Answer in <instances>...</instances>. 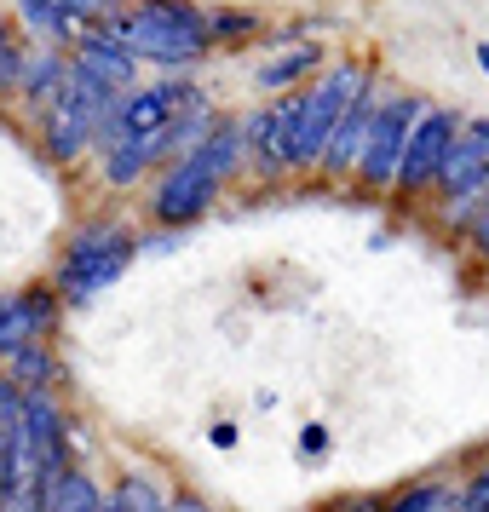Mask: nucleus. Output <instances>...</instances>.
I'll return each mask as SVG.
<instances>
[{
    "label": "nucleus",
    "instance_id": "obj_1",
    "mask_svg": "<svg viewBox=\"0 0 489 512\" xmlns=\"http://www.w3.org/2000/svg\"><path fill=\"white\" fill-rule=\"evenodd\" d=\"M231 162H236V127H219V121H213L208 133L185 150V162L162 179V190H156V219H162V225L196 219V213L213 202L219 179L231 173Z\"/></svg>",
    "mask_w": 489,
    "mask_h": 512
},
{
    "label": "nucleus",
    "instance_id": "obj_2",
    "mask_svg": "<svg viewBox=\"0 0 489 512\" xmlns=\"http://www.w3.org/2000/svg\"><path fill=\"white\" fill-rule=\"evenodd\" d=\"M133 236L127 231H116V225H93V231H81L70 242V254H64V294H70L75 305L81 300H93L98 288H110V282L133 265Z\"/></svg>",
    "mask_w": 489,
    "mask_h": 512
},
{
    "label": "nucleus",
    "instance_id": "obj_3",
    "mask_svg": "<svg viewBox=\"0 0 489 512\" xmlns=\"http://www.w3.org/2000/svg\"><path fill=\"white\" fill-rule=\"evenodd\" d=\"M116 35L133 58H156V64H196L208 52V24H179V18H162L156 6H139L133 18H121Z\"/></svg>",
    "mask_w": 489,
    "mask_h": 512
},
{
    "label": "nucleus",
    "instance_id": "obj_4",
    "mask_svg": "<svg viewBox=\"0 0 489 512\" xmlns=\"http://www.w3.org/2000/svg\"><path fill=\"white\" fill-rule=\"evenodd\" d=\"M357 81L363 70L346 64V70H334L328 81H317L311 93H300V121H294V167H311L323 162V144L334 133V116H340V104L357 93Z\"/></svg>",
    "mask_w": 489,
    "mask_h": 512
},
{
    "label": "nucleus",
    "instance_id": "obj_5",
    "mask_svg": "<svg viewBox=\"0 0 489 512\" xmlns=\"http://www.w3.org/2000/svg\"><path fill=\"white\" fill-rule=\"evenodd\" d=\"M420 110H426L420 98H386L369 116V133H363V150H357V167L351 173H363L369 185H392L397 150H403V139H409V127H415Z\"/></svg>",
    "mask_w": 489,
    "mask_h": 512
},
{
    "label": "nucleus",
    "instance_id": "obj_6",
    "mask_svg": "<svg viewBox=\"0 0 489 512\" xmlns=\"http://www.w3.org/2000/svg\"><path fill=\"white\" fill-rule=\"evenodd\" d=\"M449 139H455V116H443V110H420L415 127H409V139H403V150H397V185L403 190H426L432 179H438V162L443 150H449Z\"/></svg>",
    "mask_w": 489,
    "mask_h": 512
},
{
    "label": "nucleus",
    "instance_id": "obj_7",
    "mask_svg": "<svg viewBox=\"0 0 489 512\" xmlns=\"http://www.w3.org/2000/svg\"><path fill=\"white\" fill-rule=\"evenodd\" d=\"M52 98H58V104L87 127V133H98V127L110 121V110L121 104V87H110V81L93 75L87 64H64V81L52 87Z\"/></svg>",
    "mask_w": 489,
    "mask_h": 512
},
{
    "label": "nucleus",
    "instance_id": "obj_8",
    "mask_svg": "<svg viewBox=\"0 0 489 512\" xmlns=\"http://www.w3.org/2000/svg\"><path fill=\"white\" fill-rule=\"evenodd\" d=\"M369 116H374V87L369 81H357V93L340 104L334 133H328V144H323L328 173H351V167H357V150H363V133H369Z\"/></svg>",
    "mask_w": 489,
    "mask_h": 512
},
{
    "label": "nucleus",
    "instance_id": "obj_9",
    "mask_svg": "<svg viewBox=\"0 0 489 512\" xmlns=\"http://www.w3.org/2000/svg\"><path fill=\"white\" fill-rule=\"evenodd\" d=\"M47 328H52V294L24 288V294H6L0 300V351L24 346V340H41Z\"/></svg>",
    "mask_w": 489,
    "mask_h": 512
},
{
    "label": "nucleus",
    "instance_id": "obj_10",
    "mask_svg": "<svg viewBox=\"0 0 489 512\" xmlns=\"http://www.w3.org/2000/svg\"><path fill=\"white\" fill-rule=\"evenodd\" d=\"M484 173H489V139L466 133V139H449V150H443L438 179H432V185H443L449 196H466V190L478 185Z\"/></svg>",
    "mask_w": 489,
    "mask_h": 512
},
{
    "label": "nucleus",
    "instance_id": "obj_11",
    "mask_svg": "<svg viewBox=\"0 0 489 512\" xmlns=\"http://www.w3.org/2000/svg\"><path fill=\"white\" fill-rule=\"evenodd\" d=\"M75 47H81V58H75V64H87V70L104 75L110 87H121V93L133 87V52L121 47L116 29H93V35H81Z\"/></svg>",
    "mask_w": 489,
    "mask_h": 512
},
{
    "label": "nucleus",
    "instance_id": "obj_12",
    "mask_svg": "<svg viewBox=\"0 0 489 512\" xmlns=\"http://www.w3.org/2000/svg\"><path fill=\"white\" fill-rule=\"evenodd\" d=\"M294 121H300V93L282 98L271 116L248 121V133H254V144L265 150V162L271 167H294Z\"/></svg>",
    "mask_w": 489,
    "mask_h": 512
},
{
    "label": "nucleus",
    "instance_id": "obj_13",
    "mask_svg": "<svg viewBox=\"0 0 489 512\" xmlns=\"http://www.w3.org/2000/svg\"><path fill=\"white\" fill-rule=\"evenodd\" d=\"M24 6V18L41 35H52V41H81V35H93V18H81V12H70V6H58V0H18Z\"/></svg>",
    "mask_w": 489,
    "mask_h": 512
},
{
    "label": "nucleus",
    "instance_id": "obj_14",
    "mask_svg": "<svg viewBox=\"0 0 489 512\" xmlns=\"http://www.w3.org/2000/svg\"><path fill=\"white\" fill-rule=\"evenodd\" d=\"M98 507H104V495L93 489V478H87V472H70V466H64L58 484L41 495V512H98Z\"/></svg>",
    "mask_w": 489,
    "mask_h": 512
},
{
    "label": "nucleus",
    "instance_id": "obj_15",
    "mask_svg": "<svg viewBox=\"0 0 489 512\" xmlns=\"http://www.w3.org/2000/svg\"><path fill=\"white\" fill-rule=\"evenodd\" d=\"M41 127H47V150L58 156V162L81 156V144L93 139V133H87V127H81V121H75L70 110L58 104V98H47V121H41Z\"/></svg>",
    "mask_w": 489,
    "mask_h": 512
},
{
    "label": "nucleus",
    "instance_id": "obj_16",
    "mask_svg": "<svg viewBox=\"0 0 489 512\" xmlns=\"http://www.w3.org/2000/svg\"><path fill=\"white\" fill-rule=\"evenodd\" d=\"M6 357H12V380H18V386H47L52 374H58V363L47 357L41 340H24V346H12Z\"/></svg>",
    "mask_w": 489,
    "mask_h": 512
},
{
    "label": "nucleus",
    "instance_id": "obj_17",
    "mask_svg": "<svg viewBox=\"0 0 489 512\" xmlns=\"http://www.w3.org/2000/svg\"><path fill=\"white\" fill-rule=\"evenodd\" d=\"M311 70H317V47H294V52H282L277 64L259 70V87L277 93V87H288V81H300V75H311Z\"/></svg>",
    "mask_w": 489,
    "mask_h": 512
},
{
    "label": "nucleus",
    "instance_id": "obj_18",
    "mask_svg": "<svg viewBox=\"0 0 489 512\" xmlns=\"http://www.w3.org/2000/svg\"><path fill=\"white\" fill-rule=\"evenodd\" d=\"M18 81H24L35 98H52V87L64 81V58H58V52H41V58H29V64H24Z\"/></svg>",
    "mask_w": 489,
    "mask_h": 512
},
{
    "label": "nucleus",
    "instance_id": "obj_19",
    "mask_svg": "<svg viewBox=\"0 0 489 512\" xmlns=\"http://www.w3.org/2000/svg\"><path fill=\"white\" fill-rule=\"evenodd\" d=\"M449 507H455V489L449 484H420L397 501V512H449Z\"/></svg>",
    "mask_w": 489,
    "mask_h": 512
},
{
    "label": "nucleus",
    "instance_id": "obj_20",
    "mask_svg": "<svg viewBox=\"0 0 489 512\" xmlns=\"http://www.w3.org/2000/svg\"><path fill=\"white\" fill-rule=\"evenodd\" d=\"M104 507H116V512H133V507H139V512H156V507H167V501H162V495H156L150 484H139V478H127V484H121L116 495L104 501Z\"/></svg>",
    "mask_w": 489,
    "mask_h": 512
},
{
    "label": "nucleus",
    "instance_id": "obj_21",
    "mask_svg": "<svg viewBox=\"0 0 489 512\" xmlns=\"http://www.w3.org/2000/svg\"><path fill=\"white\" fill-rule=\"evenodd\" d=\"M254 18L248 12H213L208 18V35H225V41H242V35H254Z\"/></svg>",
    "mask_w": 489,
    "mask_h": 512
},
{
    "label": "nucleus",
    "instance_id": "obj_22",
    "mask_svg": "<svg viewBox=\"0 0 489 512\" xmlns=\"http://www.w3.org/2000/svg\"><path fill=\"white\" fill-rule=\"evenodd\" d=\"M18 75H24V58H18L12 35H6V24H0V87H12Z\"/></svg>",
    "mask_w": 489,
    "mask_h": 512
},
{
    "label": "nucleus",
    "instance_id": "obj_23",
    "mask_svg": "<svg viewBox=\"0 0 489 512\" xmlns=\"http://www.w3.org/2000/svg\"><path fill=\"white\" fill-rule=\"evenodd\" d=\"M455 507H461V512H489V472L478 478V484H466L461 495H455Z\"/></svg>",
    "mask_w": 489,
    "mask_h": 512
},
{
    "label": "nucleus",
    "instance_id": "obj_24",
    "mask_svg": "<svg viewBox=\"0 0 489 512\" xmlns=\"http://www.w3.org/2000/svg\"><path fill=\"white\" fill-rule=\"evenodd\" d=\"M58 6H70V12H81V18H104V12H116V0H58Z\"/></svg>",
    "mask_w": 489,
    "mask_h": 512
},
{
    "label": "nucleus",
    "instance_id": "obj_25",
    "mask_svg": "<svg viewBox=\"0 0 489 512\" xmlns=\"http://www.w3.org/2000/svg\"><path fill=\"white\" fill-rule=\"evenodd\" d=\"M472 236H478V254L489 259V202L478 208V219H472Z\"/></svg>",
    "mask_w": 489,
    "mask_h": 512
},
{
    "label": "nucleus",
    "instance_id": "obj_26",
    "mask_svg": "<svg viewBox=\"0 0 489 512\" xmlns=\"http://www.w3.org/2000/svg\"><path fill=\"white\" fill-rule=\"evenodd\" d=\"M300 449H305V455H323V449H328V432H323V426H305Z\"/></svg>",
    "mask_w": 489,
    "mask_h": 512
},
{
    "label": "nucleus",
    "instance_id": "obj_27",
    "mask_svg": "<svg viewBox=\"0 0 489 512\" xmlns=\"http://www.w3.org/2000/svg\"><path fill=\"white\" fill-rule=\"evenodd\" d=\"M472 133H478V139H489V121H478V127H472Z\"/></svg>",
    "mask_w": 489,
    "mask_h": 512
},
{
    "label": "nucleus",
    "instance_id": "obj_28",
    "mask_svg": "<svg viewBox=\"0 0 489 512\" xmlns=\"http://www.w3.org/2000/svg\"><path fill=\"white\" fill-rule=\"evenodd\" d=\"M478 64H484V70H489V47H478Z\"/></svg>",
    "mask_w": 489,
    "mask_h": 512
}]
</instances>
